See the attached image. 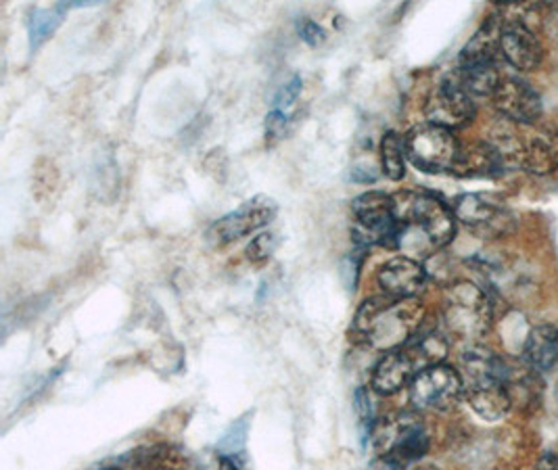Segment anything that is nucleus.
<instances>
[{
	"label": "nucleus",
	"instance_id": "1",
	"mask_svg": "<svg viewBox=\"0 0 558 470\" xmlns=\"http://www.w3.org/2000/svg\"><path fill=\"white\" fill-rule=\"evenodd\" d=\"M393 201L400 224L396 249H402L407 257H429L452 243L457 216L444 201L429 193H402Z\"/></svg>",
	"mask_w": 558,
	"mask_h": 470
},
{
	"label": "nucleus",
	"instance_id": "2",
	"mask_svg": "<svg viewBox=\"0 0 558 470\" xmlns=\"http://www.w3.org/2000/svg\"><path fill=\"white\" fill-rule=\"evenodd\" d=\"M425 308L414 299H396L389 296L366 299L355 312V339L377 351H396L421 330Z\"/></svg>",
	"mask_w": 558,
	"mask_h": 470
},
{
	"label": "nucleus",
	"instance_id": "3",
	"mask_svg": "<svg viewBox=\"0 0 558 470\" xmlns=\"http://www.w3.org/2000/svg\"><path fill=\"white\" fill-rule=\"evenodd\" d=\"M494 308L482 287L460 280L444 299V324L450 335L477 346L492 328Z\"/></svg>",
	"mask_w": 558,
	"mask_h": 470
},
{
	"label": "nucleus",
	"instance_id": "4",
	"mask_svg": "<svg viewBox=\"0 0 558 470\" xmlns=\"http://www.w3.org/2000/svg\"><path fill=\"white\" fill-rule=\"evenodd\" d=\"M373 437L379 456L393 462L400 470L418 462L429 449V433L425 422L414 412H400L377 422Z\"/></svg>",
	"mask_w": 558,
	"mask_h": 470
},
{
	"label": "nucleus",
	"instance_id": "5",
	"mask_svg": "<svg viewBox=\"0 0 558 470\" xmlns=\"http://www.w3.org/2000/svg\"><path fill=\"white\" fill-rule=\"evenodd\" d=\"M352 234L360 248L396 249L400 224L393 197L381 191H368L352 201Z\"/></svg>",
	"mask_w": 558,
	"mask_h": 470
},
{
	"label": "nucleus",
	"instance_id": "6",
	"mask_svg": "<svg viewBox=\"0 0 558 470\" xmlns=\"http://www.w3.org/2000/svg\"><path fill=\"white\" fill-rule=\"evenodd\" d=\"M407 157L412 166L429 173L448 172L457 168L460 145L452 130L441 125H414L404 136Z\"/></svg>",
	"mask_w": 558,
	"mask_h": 470
},
{
	"label": "nucleus",
	"instance_id": "7",
	"mask_svg": "<svg viewBox=\"0 0 558 470\" xmlns=\"http://www.w3.org/2000/svg\"><path fill=\"white\" fill-rule=\"evenodd\" d=\"M410 403L423 412H446L464 396L460 372L448 364H437L418 372L410 383Z\"/></svg>",
	"mask_w": 558,
	"mask_h": 470
},
{
	"label": "nucleus",
	"instance_id": "8",
	"mask_svg": "<svg viewBox=\"0 0 558 470\" xmlns=\"http://www.w3.org/2000/svg\"><path fill=\"white\" fill-rule=\"evenodd\" d=\"M425 116H427L429 124L441 125V128L454 132L475 120L477 103L464 91V86L458 82L457 75L452 74L444 77L433 88L427 105H425Z\"/></svg>",
	"mask_w": 558,
	"mask_h": 470
},
{
	"label": "nucleus",
	"instance_id": "9",
	"mask_svg": "<svg viewBox=\"0 0 558 470\" xmlns=\"http://www.w3.org/2000/svg\"><path fill=\"white\" fill-rule=\"evenodd\" d=\"M277 216V203L266 195H257L243 203L236 212L227 214L214 224L207 232L209 241L214 245H229L232 241H239L255 230L268 226Z\"/></svg>",
	"mask_w": 558,
	"mask_h": 470
},
{
	"label": "nucleus",
	"instance_id": "10",
	"mask_svg": "<svg viewBox=\"0 0 558 470\" xmlns=\"http://www.w3.org/2000/svg\"><path fill=\"white\" fill-rule=\"evenodd\" d=\"M492 100L498 113L510 124L533 125L542 116V97L533 91L530 82L517 75L502 77Z\"/></svg>",
	"mask_w": 558,
	"mask_h": 470
},
{
	"label": "nucleus",
	"instance_id": "11",
	"mask_svg": "<svg viewBox=\"0 0 558 470\" xmlns=\"http://www.w3.org/2000/svg\"><path fill=\"white\" fill-rule=\"evenodd\" d=\"M457 220L482 237H502L512 226L507 207L485 195H462L452 207Z\"/></svg>",
	"mask_w": 558,
	"mask_h": 470
},
{
	"label": "nucleus",
	"instance_id": "12",
	"mask_svg": "<svg viewBox=\"0 0 558 470\" xmlns=\"http://www.w3.org/2000/svg\"><path fill=\"white\" fill-rule=\"evenodd\" d=\"M498 47L500 57L519 72H532L544 57L542 43L537 40L535 32L521 20H507L500 25Z\"/></svg>",
	"mask_w": 558,
	"mask_h": 470
},
{
	"label": "nucleus",
	"instance_id": "13",
	"mask_svg": "<svg viewBox=\"0 0 558 470\" xmlns=\"http://www.w3.org/2000/svg\"><path fill=\"white\" fill-rule=\"evenodd\" d=\"M517 168L535 176H548L558 170V132L539 128L532 132L519 130Z\"/></svg>",
	"mask_w": 558,
	"mask_h": 470
},
{
	"label": "nucleus",
	"instance_id": "14",
	"mask_svg": "<svg viewBox=\"0 0 558 470\" xmlns=\"http://www.w3.org/2000/svg\"><path fill=\"white\" fill-rule=\"evenodd\" d=\"M377 282L381 287L383 296L414 299L425 291L427 273L418 260L400 255L383 264L377 273Z\"/></svg>",
	"mask_w": 558,
	"mask_h": 470
},
{
	"label": "nucleus",
	"instance_id": "15",
	"mask_svg": "<svg viewBox=\"0 0 558 470\" xmlns=\"http://www.w3.org/2000/svg\"><path fill=\"white\" fill-rule=\"evenodd\" d=\"M421 369L416 366L412 355L404 347H400L396 351L383 353L381 360L377 362V366L373 371L371 387L379 396H393V394L402 391L404 387H410V383L414 381V376Z\"/></svg>",
	"mask_w": 558,
	"mask_h": 470
},
{
	"label": "nucleus",
	"instance_id": "16",
	"mask_svg": "<svg viewBox=\"0 0 558 470\" xmlns=\"http://www.w3.org/2000/svg\"><path fill=\"white\" fill-rule=\"evenodd\" d=\"M464 397L471 410L483 421H500L510 410V387L502 381L464 383Z\"/></svg>",
	"mask_w": 558,
	"mask_h": 470
},
{
	"label": "nucleus",
	"instance_id": "17",
	"mask_svg": "<svg viewBox=\"0 0 558 470\" xmlns=\"http://www.w3.org/2000/svg\"><path fill=\"white\" fill-rule=\"evenodd\" d=\"M525 362L533 371L550 372L558 369V326H535L525 344Z\"/></svg>",
	"mask_w": 558,
	"mask_h": 470
},
{
	"label": "nucleus",
	"instance_id": "18",
	"mask_svg": "<svg viewBox=\"0 0 558 470\" xmlns=\"http://www.w3.org/2000/svg\"><path fill=\"white\" fill-rule=\"evenodd\" d=\"M130 470H191V465L178 447L155 444L132 454Z\"/></svg>",
	"mask_w": 558,
	"mask_h": 470
},
{
	"label": "nucleus",
	"instance_id": "19",
	"mask_svg": "<svg viewBox=\"0 0 558 470\" xmlns=\"http://www.w3.org/2000/svg\"><path fill=\"white\" fill-rule=\"evenodd\" d=\"M505 164L500 159V155L489 143H480L473 145L469 149H460L457 168L454 172L462 176H496V173L505 172Z\"/></svg>",
	"mask_w": 558,
	"mask_h": 470
},
{
	"label": "nucleus",
	"instance_id": "20",
	"mask_svg": "<svg viewBox=\"0 0 558 470\" xmlns=\"http://www.w3.org/2000/svg\"><path fill=\"white\" fill-rule=\"evenodd\" d=\"M68 11V4H52V7H36L29 13L27 20V29H29V49H40L52 34L57 32V27L63 22Z\"/></svg>",
	"mask_w": 558,
	"mask_h": 470
},
{
	"label": "nucleus",
	"instance_id": "21",
	"mask_svg": "<svg viewBox=\"0 0 558 470\" xmlns=\"http://www.w3.org/2000/svg\"><path fill=\"white\" fill-rule=\"evenodd\" d=\"M407 147L404 136L398 132H387L381 141V168L383 173L398 182L407 176Z\"/></svg>",
	"mask_w": 558,
	"mask_h": 470
},
{
	"label": "nucleus",
	"instance_id": "22",
	"mask_svg": "<svg viewBox=\"0 0 558 470\" xmlns=\"http://www.w3.org/2000/svg\"><path fill=\"white\" fill-rule=\"evenodd\" d=\"M277 245H279V239L275 232H262L247 245V260L254 264H264L272 257Z\"/></svg>",
	"mask_w": 558,
	"mask_h": 470
},
{
	"label": "nucleus",
	"instance_id": "23",
	"mask_svg": "<svg viewBox=\"0 0 558 470\" xmlns=\"http://www.w3.org/2000/svg\"><path fill=\"white\" fill-rule=\"evenodd\" d=\"M300 93H302V77L295 75L291 82H287V84L280 88L279 93H277V97H275V109L287 113V111L293 107V103L300 97Z\"/></svg>",
	"mask_w": 558,
	"mask_h": 470
},
{
	"label": "nucleus",
	"instance_id": "24",
	"mask_svg": "<svg viewBox=\"0 0 558 470\" xmlns=\"http://www.w3.org/2000/svg\"><path fill=\"white\" fill-rule=\"evenodd\" d=\"M287 122H289V116H287L284 111L272 109V111L266 116V143H268L270 147L282 138Z\"/></svg>",
	"mask_w": 558,
	"mask_h": 470
},
{
	"label": "nucleus",
	"instance_id": "25",
	"mask_svg": "<svg viewBox=\"0 0 558 470\" xmlns=\"http://www.w3.org/2000/svg\"><path fill=\"white\" fill-rule=\"evenodd\" d=\"M355 410L360 414V422H362L364 431L368 429V433H371L373 431V401H371V394L366 389L355 391Z\"/></svg>",
	"mask_w": 558,
	"mask_h": 470
},
{
	"label": "nucleus",
	"instance_id": "26",
	"mask_svg": "<svg viewBox=\"0 0 558 470\" xmlns=\"http://www.w3.org/2000/svg\"><path fill=\"white\" fill-rule=\"evenodd\" d=\"M300 34H302V40H304L305 45H310V47H318L327 38L325 29L316 24V22H305L302 25V29H300Z\"/></svg>",
	"mask_w": 558,
	"mask_h": 470
},
{
	"label": "nucleus",
	"instance_id": "27",
	"mask_svg": "<svg viewBox=\"0 0 558 470\" xmlns=\"http://www.w3.org/2000/svg\"><path fill=\"white\" fill-rule=\"evenodd\" d=\"M537 470H558L557 456H544L537 465Z\"/></svg>",
	"mask_w": 558,
	"mask_h": 470
},
{
	"label": "nucleus",
	"instance_id": "28",
	"mask_svg": "<svg viewBox=\"0 0 558 470\" xmlns=\"http://www.w3.org/2000/svg\"><path fill=\"white\" fill-rule=\"evenodd\" d=\"M368 470H400L398 469V467H396V465H393V462H389V460H387V458H381V456H379V458H377V460H375V462H373V465H371V469Z\"/></svg>",
	"mask_w": 558,
	"mask_h": 470
},
{
	"label": "nucleus",
	"instance_id": "29",
	"mask_svg": "<svg viewBox=\"0 0 558 470\" xmlns=\"http://www.w3.org/2000/svg\"><path fill=\"white\" fill-rule=\"evenodd\" d=\"M220 470H241L236 467V462L227 456H220Z\"/></svg>",
	"mask_w": 558,
	"mask_h": 470
},
{
	"label": "nucleus",
	"instance_id": "30",
	"mask_svg": "<svg viewBox=\"0 0 558 470\" xmlns=\"http://www.w3.org/2000/svg\"><path fill=\"white\" fill-rule=\"evenodd\" d=\"M102 470H118V469H102Z\"/></svg>",
	"mask_w": 558,
	"mask_h": 470
}]
</instances>
